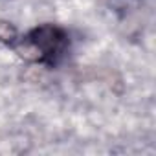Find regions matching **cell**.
Segmentation results:
<instances>
[{
  "label": "cell",
  "instance_id": "6da1fadb",
  "mask_svg": "<svg viewBox=\"0 0 156 156\" xmlns=\"http://www.w3.org/2000/svg\"><path fill=\"white\" fill-rule=\"evenodd\" d=\"M22 59L44 66H57L70 50V35L55 24H41L26 35H17L9 46Z\"/></svg>",
  "mask_w": 156,
  "mask_h": 156
},
{
  "label": "cell",
  "instance_id": "7a4b0ae2",
  "mask_svg": "<svg viewBox=\"0 0 156 156\" xmlns=\"http://www.w3.org/2000/svg\"><path fill=\"white\" fill-rule=\"evenodd\" d=\"M121 2H125V0H121ZM127 2H132V0H127Z\"/></svg>",
  "mask_w": 156,
  "mask_h": 156
}]
</instances>
